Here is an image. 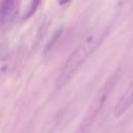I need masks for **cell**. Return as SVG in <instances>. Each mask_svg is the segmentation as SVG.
Masks as SVG:
<instances>
[{"label":"cell","mask_w":133,"mask_h":133,"mask_svg":"<svg viewBox=\"0 0 133 133\" xmlns=\"http://www.w3.org/2000/svg\"><path fill=\"white\" fill-rule=\"evenodd\" d=\"M109 30L108 27H98L94 29L80 44L79 46L72 52L69 56L66 61L64 62L62 70L57 77L56 80V88L61 89L63 88L69 81L73 78L79 68L87 60V58L96 51V49L102 44L105 39L106 35L108 34Z\"/></svg>","instance_id":"obj_1"},{"label":"cell","mask_w":133,"mask_h":133,"mask_svg":"<svg viewBox=\"0 0 133 133\" xmlns=\"http://www.w3.org/2000/svg\"><path fill=\"white\" fill-rule=\"evenodd\" d=\"M18 11L17 0H2L0 3V28L4 29L9 26Z\"/></svg>","instance_id":"obj_2"},{"label":"cell","mask_w":133,"mask_h":133,"mask_svg":"<svg viewBox=\"0 0 133 133\" xmlns=\"http://www.w3.org/2000/svg\"><path fill=\"white\" fill-rule=\"evenodd\" d=\"M133 105V81L130 83V85L127 87V89L124 91V94L121 96L119 100L115 104L114 107V116L119 117L124 113H126L129 108Z\"/></svg>","instance_id":"obj_3"},{"label":"cell","mask_w":133,"mask_h":133,"mask_svg":"<svg viewBox=\"0 0 133 133\" xmlns=\"http://www.w3.org/2000/svg\"><path fill=\"white\" fill-rule=\"evenodd\" d=\"M10 69V56L5 47L0 48V80L8 73Z\"/></svg>","instance_id":"obj_4"},{"label":"cell","mask_w":133,"mask_h":133,"mask_svg":"<svg viewBox=\"0 0 133 133\" xmlns=\"http://www.w3.org/2000/svg\"><path fill=\"white\" fill-rule=\"evenodd\" d=\"M39 2H41V0H32V1H31L30 6H29V8H28L27 12L24 15V18H25V19H27V18L31 17V16L34 14V11L36 10L37 6L39 5Z\"/></svg>","instance_id":"obj_5"},{"label":"cell","mask_w":133,"mask_h":133,"mask_svg":"<svg viewBox=\"0 0 133 133\" xmlns=\"http://www.w3.org/2000/svg\"><path fill=\"white\" fill-rule=\"evenodd\" d=\"M70 0H59V3L60 4H64V3H66V2H69Z\"/></svg>","instance_id":"obj_6"}]
</instances>
